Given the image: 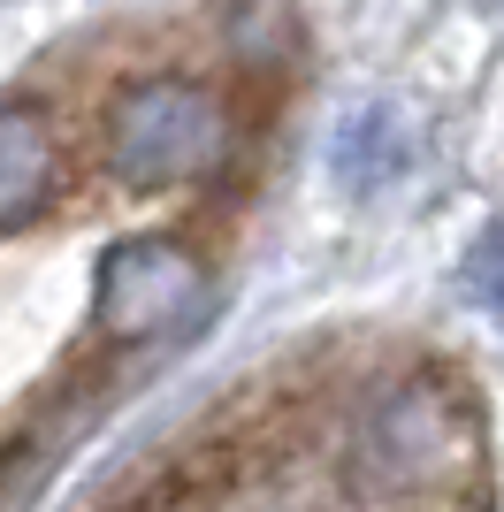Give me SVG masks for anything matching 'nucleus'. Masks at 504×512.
Segmentation results:
<instances>
[{"mask_svg": "<svg viewBox=\"0 0 504 512\" xmlns=\"http://www.w3.org/2000/svg\"><path fill=\"white\" fill-rule=\"evenodd\" d=\"M222 146V115L191 85H138L115 100V169L130 184H168V176L207 169Z\"/></svg>", "mask_w": 504, "mask_h": 512, "instance_id": "nucleus-1", "label": "nucleus"}, {"mask_svg": "<svg viewBox=\"0 0 504 512\" xmlns=\"http://www.w3.org/2000/svg\"><path fill=\"white\" fill-rule=\"evenodd\" d=\"M199 299V268L184 253H168L161 237H138L107 260V283H100V321L115 337H153L168 321Z\"/></svg>", "mask_w": 504, "mask_h": 512, "instance_id": "nucleus-2", "label": "nucleus"}, {"mask_svg": "<svg viewBox=\"0 0 504 512\" xmlns=\"http://www.w3.org/2000/svg\"><path fill=\"white\" fill-rule=\"evenodd\" d=\"M46 199V130L31 115H0V230Z\"/></svg>", "mask_w": 504, "mask_h": 512, "instance_id": "nucleus-3", "label": "nucleus"}, {"mask_svg": "<svg viewBox=\"0 0 504 512\" xmlns=\"http://www.w3.org/2000/svg\"><path fill=\"white\" fill-rule=\"evenodd\" d=\"M474 291H482V299H497V306H504V230L489 237L482 253H474Z\"/></svg>", "mask_w": 504, "mask_h": 512, "instance_id": "nucleus-4", "label": "nucleus"}]
</instances>
